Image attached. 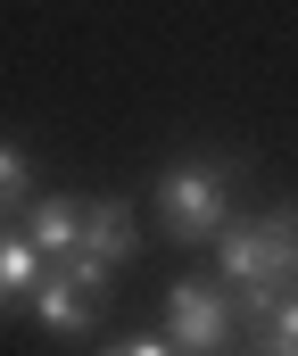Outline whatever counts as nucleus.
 I'll use <instances>...</instances> for the list:
<instances>
[{
  "mask_svg": "<svg viewBox=\"0 0 298 356\" xmlns=\"http://www.w3.org/2000/svg\"><path fill=\"white\" fill-rule=\"evenodd\" d=\"M249 158H224V149H191L174 158L166 182H158V232L183 241V249H207L224 224H232V182H240Z\"/></svg>",
  "mask_w": 298,
  "mask_h": 356,
  "instance_id": "1",
  "label": "nucleus"
},
{
  "mask_svg": "<svg viewBox=\"0 0 298 356\" xmlns=\"http://www.w3.org/2000/svg\"><path fill=\"white\" fill-rule=\"evenodd\" d=\"M232 323H240V315H232V290H224V282H199L191 273V282L166 290V340L183 356H224Z\"/></svg>",
  "mask_w": 298,
  "mask_h": 356,
  "instance_id": "2",
  "label": "nucleus"
},
{
  "mask_svg": "<svg viewBox=\"0 0 298 356\" xmlns=\"http://www.w3.org/2000/svg\"><path fill=\"white\" fill-rule=\"evenodd\" d=\"M25 307H33V323H42L50 340H83V332L99 323V307H108V298H99V290H83L75 273L50 266V273H42V290H33Z\"/></svg>",
  "mask_w": 298,
  "mask_h": 356,
  "instance_id": "3",
  "label": "nucleus"
},
{
  "mask_svg": "<svg viewBox=\"0 0 298 356\" xmlns=\"http://www.w3.org/2000/svg\"><path fill=\"white\" fill-rule=\"evenodd\" d=\"M133 249H141L133 199H83V241H75V257H92V266L124 273V266H133Z\"/></svg>",
  "mask_w": 298,
  "mask_h": 356,
  "instance_id": "4",
  "label": "nucleus"
},
{
  "mask_svg": "<svg viewBox=\"0 0 298 356\" xmlns=\"http://www.w3.org/2000/svg\"><path fill=\"white\" fill-rule=\"evenodd\" d=\"M17 232L58 266V257H75V241H83V207H75V199H58V191H33V199H25V216H17Z\"/></svg>",
  "mask_w": 298,
  "mask_h": 356,
  "instance_id": "5",
  "label": "nucleus"
},
{
  "mask_svg": "<svg viewBox=\"0 0 298 356\" xmlns=\"http://www.w3.org/2000/svg\"><path fill=\"white\" fill-rule=\"evenodd\" d=\"M215 282H224L232 298L257 290V282H274V273H265V232H257V216H249V224L232 216V224L215 232Z\"/></svg>",
  "mask_w": 298,
  "mask_h": 356,
  "instance_id": "6",
  "label": "nucleus"
},
{
  "mask_svg": "<svg viewBox=\"0 0 298 356\" xmlns=\"http://www.w3.org/2000/svg\"><path fill=\"white\" fill-rule=\"evenodd\" d=\"M42 273H50V257H42L25 232H0V315H17V307L42 290Z\"/></svg>",
  "mask_w": 298,
  "mask_h": 356,
  "instance_id": "7",
  "label": "nucleus"
},
{
  "mask_svg": "<svg viewBox=\"0 0 298 356\" xmlns=\"http://www.w3.org/2000/svg\"><path fill=\"white\" fill-rule=\"evenodd\" d=\"M257 232H265V273L298 290V199H282L274 216H257Z\"/></svg>",
  "mask_w": 298,
  "mask_h": 356,
  "instance_id": "8",
  "label": "nucleus"
},
{
  "mask_svg": "<svg viewBox=\"0 0 298 356\" xmlns=\"http://www.w3.org/2000/svg\"><path fill=\"white\" fill-rule=\"evenodd\" d=\"M25 199H33V158H25V141L0 133V232L25 216Z\"/></svg>",
  "mask_w": 298,
  "mask_h": 356,
  "instance_id": "9",
  "label": "nucleus"
},
{
  "mask_svg": "<svg viewBox=\"0 0 298 356\" xmlns=\"http://www.w3.org/2000/svg\"><path fill=\"white\" fill-rule=\"evenodd\" d=\"M249 332H257V356H298V290H282Z\"/></svg>",
  "mask_w": 298,
  "mask_h": 356,
  "instance_id": "10",
  "label": "nucleus"
},
{
  "mask_svg": "<svg viewBox=\"0 0 298 356\" xmlns=\"http://www.w3.org/2000/svg\"><path fill=\"white\" fill-rule=\"evenodd\" d=\"M99 356H183V348L158 332V340H116V348H99Z\"/></svg>",
  "mask_w": 298,
  "mask_h": 356,
  "instance_id": "11",
  "label": "nucleus"
}]
</instances>
